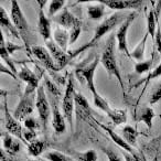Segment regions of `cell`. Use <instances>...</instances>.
<instances>
[{
	"label": "cell",
	"mask_w": 161,
	"mask_h": 161,
	"mask_svg": "<svg viewBox=\"0 0 161 161\" xmlns=\"http://www.w3.org/2000/svg\"><path fill=\"white\" fill-rule=\"evenodd\" d=\"M128 16H129V14L118 11V12H115V14H112L110 17H108L107 19H105L101 25H98L96 27V29H95V31H94V36H93V38L91 39L86 44L82 45V47H78L77 50H75L74 52L69 53L71 60L75 58L76 56L80 55V54L85 51V50H88V49H91V47H95V45L102 40L103 36H105L106 34L109 33L112 30H114L115 27H117L118 25H121V23L128 18Z\"/></svg>",
	"instance_id": "1"
},
{
	"label": "cell",
	"mask_w": 161,
	"mask_h": 161,
	"mask_svg": "<svg viewBox=\"0 0 161 161\" xmlns=\"http://www.w3.org/2000/svg\"><path fill=\"white\" fill-rule=\"evenodd\" d=\"M116 36H110L108 39L107 43L105 45V49L103 51V54L101 56V62L104 65L105 69L107 71L109 76H115L118 80L120 88L123 91V95L126 98V91H125V85H124L123 77H121L120 71H119L118 64H117L116 55H115V45H116V41H115Z\"/></svg>",
	"instance_id": "2"
},
{
	"label": "cell",
	"mask_w": 161,
	"mask_h": 161,
	"mask_svg": "<svg viewBox=\"0 0 161 161\" xmlns=\"http://www.w3.org/2000/svg\"><path fill=\"white\" fill-rule=\"evenodd\" d=\"M10 18H11L12 22H14V27L17 28L19 34L21 36V40L23 41L25 47L28 51L31 52V45H30V39H31V30H30V25L28 23L27 19H25V14H23L22 10H21L19 3L17 0H12L11 1V11H10Z\"/></svg>",
	"instance_id": "3"
},
{
	"label": "cell",
	"mask_w": 161,
	"mask_h": 161,
	"mask_svg": "<svg viewBox=\"0 0 161 161\" xmlns=\"http://www.w3.org/2000/svg\"><path fill=\"white\" fill-rule=\"evenodd\" d=\"M1 96H3V125L5 129L10 135L14 136L16 138L20 139L23 141V143L27 145L25 138H23V127L21 126L20 121L17 120L14 117V115L10 114L9 107H8V99H7V93L1 91Z\"/></svg>",
	"instance_id": "4"
},
{
	"label": "cell",
	"mask_w": 161,
	"mask_h": 161,
	"mask_svg": "<svg viewBox=\"0 0 161 161\" xmlns=\"http://www.w3.org/2000/svg\"><path fill=\"white\" fill-rule=\"evenodd\" d=\"M75 88H74V80L73 76L69 75L67 77L66 90L63 95L62 103H61V110H62L64 118L67 120L69 128L73 129V112L75 108Z\"/></svg>",
	"instance_id": "5"
},
{
	"label": "cell",
	"mask_w": 161,
	"mask_h": 161,
	"mask_svg": "<svg viewBox=\"0 0 161 161\" xmlns=\"http://www.w3.org/2000/svg\"><path fill=\"white\" fill-rule=\"evenodd\" d=\"M101 62L99 56H95V58L90 63L84 66H80L75 69V76L80 83L85 84L87 88L91 91L92 94L97 92L96 86H95V72Z\"/></svg>",
	"instance_id": "6"
},
{
	"label": "cell",
	"mask_w": 161,
	"mask_h": 161,
	"mask_svg": "<svg viewBox=\"0 0 161 161\" xmlns=\"http://www.w3.org/2000/svg\"><path fill=\"white\" fill-rule=\"evenodd\" d=\"M93 99H94V105L101 110H103L112 119L113 123L116 126L127 123V110L126 109H115V108H112L109 106V104L107 103V101L98 92L93 94Z\"/></svg>",
	"instance_id": "7"
},
{
	"label": "cell",
	"mask_w": 161,
	"mask_h": 161,
	"mask_svg": "<svg viewBox=\"0 0 161 161\" xmlns=\"http://www.w3.org/2000/svg\"><path fill=\"white\" fill-rule=\"evenodd\" d=\"M36 108L38 110L39 118H40L41 128L44 132H47V124H49L50 112L51 110V104L49 103V99L47 96L44 85H40L36 90Z\"/></svg>",
	"instance_id": "8"
},
{
	"label": "cell",
	"mask_w": 161,
	"mask_h": 161,
	"mask_svg": "<svg viewBox=\"0 0 161 161\" xmlns=\"http://www.w3.org/2000/svg\"><path fill=\"white\" fill-rule=\"evenodd\" d=\"M36 93L28 94L23 92V95L20 97L18 106L14 110V117L19 121H25V118L31 116L33 113L34 107H36Z\"/></svg>",
	"instance_id": "9"
},
{
	"label": "cell",
	"mask_w": 161,
	"mask_h": 161,
	"mask_svg": "<svg viewBox=\"0 0 161 161\" xmlns=\"http://www.w3.org/2000/svg\"><path fill=\"white\" fill-rule=\"evenodd\" d=\"M91 120H92L93 123L95 124V125L98 126L99 128H102L103 130H105V131L108 134V136H109V138L112 139V140L115 142V145H117L118 147L123 148V149L125 150V151H127L128 153H130L132 157H135V158L139 159V160H142L140 152H138L136 149H135L134 147H131V146H130L129 143H128L127 141H126L125 139L123 138V137H120L118 134H116V132H115L114 130L112 129V128H109L108 126L104 125V124L99 123V121L97 120V119H95V118H94V116H93L92 118H91Z\"/></svg>",
	"instance_id": "10"
},
{
	"label": "cell",
	"mask_w": 161,
	"mask_h": 161,
	"mask_svg": "<svg viewBox=\"0 0 161 161\" xmlns=\"http://www.w3.org/2000/svg\"><path fill=\"white\" fill-rule=\"evenodd\" d=\"M137 16H138V14H137L136 11L130 12L128 18L119 25L118 30H117L116 34H115L116 41H117V43H118V50L120 52L126 53L127 56H129V58H130V52H129V50H128L127 33H128V31H129V28H130V25H131V23L134 22L135 19L137 18Z\"/></svg>",
	"instance_id": "11"
},
{
	"label": "cell",
	"mask_w": 161,
	"mask_h": 161,
	"mask_svg": "<svg viewBox=\"0 0 161 161\" xmlns=\"http://www.w3.org/2000/svg\"><path fill=\"white\" fill-rule=\"evenodd\" d=\"M50 104H51L52 110V126L56 135H61L66 129V124H65V118L62 110L58 108V99L56 97L49 96Z\"/></svg>",
	"instance_id": "12"
},
{
	"label": "cell",
	"mask_w": 161,
	"mask_h": 161,
	"mask_svg": "<svg viewBox=\"0 0 161 161\" xmlns=\"http://www.w3.org/2000/svg\"><path fill=\"white\" fill-rule=\"evenodd\" d=\"M31 53L42 63V65L47 69L49 72H55L60 71L56 65L54 58H52L51 53L49 52V50L44 47H41V45H32L31 47Z\"/></svg>",
	"instance_id": "13"
},
{
	"label": "cell",
	"mask_w": 161,
	"mask_h": 161,
	"mask_svg": "<svg viewBox=\"0 0 161 161\" xmlns=\"http://www.w3.org/2000/svg\"><path fill=\"white\" fill-rule=\"evenodd\" d=\"M75 114L78 120H84L90 123L91 118L93 117V112L88 104L87 99L80 93L75 94Z\"/></svg>",
	"instance_id": "14"
},
{
	"label": "cell",
	"mask_w": 161,
	"mask_h": 161,
	"mask_svg": "<svg viewBox=\"0 0 161 161\" xmlns=\"http://www.w3.org/2000/svg\"><path fill=\"white\" fill-rule=\"evenodd\" d=\"M45 45H47V49L49 50V52L51 53L52 58H54L56 65H58V69H64L67 65V63L71 61V56H69V53L63 51L58 44H56L54 41L50 40L47 42H45Z\"/></svg>",
	"instance_id": "15"
},
{
	"label": "cell",
	"mask_w": 161,
	"mask_h": 161,
	"mask_svg": "<svg viewBox=\"0 0 161 161\" xmlns=\"http://www.w3.org/2000/svg\"><path fill=\"white\" fill-rule=\"evenodd\" d=\"M18 77L21 80L27 83V87L25 90V93L28 94H32L34 93L40 86V77L36 76V74L34 72H32L27 65H23V67L21 69V71L19 72Z\"/></svg>",
	"instance_id": "16"
},
{
	"label": "cell",
	"mask_w": 161,
	"mask_h": 161,
	"mask_svg": "<svg viewBox=\"0 0 161 161\" xmlns=\"http://www.w3.org/2000/svg\"><path fill=\"white\" fill-rule=\"evenodd\" d=\"M99 3L104 6L114 10H125V9H139L142 6V0H101Z\"/></svg>",
	"instance_id": "17"
},
{
	"label": "cell",
	"mask_w": 161,
	"mask_h": 161,
	"mask_svg": "<svg viewBox=\"0 0 161 161\" xmlns=\"http://www.w3.org/2000/svg\"><path fill=\"white\" fill-rule=\"evenodd\" d=\"M1 139H3V149L10 156L16 157L22 149V143L21 140L18 138H14V136L10 135L9 132H3L1 134Z\"/></svg>",
	"instance_id": "18"
},
{
	"label": "cell",
	"mask_w": 161,
	"mask_h": 161,
	"mask_svg": "<svg viewBox=\"0 0 161 161\" xmlns=\"http://www.w3.org/2000/svg\"><path fill=\"white\" fill-rule=\"evenodd\" d=\"M0 25H1V28L5 30L6 33L9 36L16 39L18 41H22L18 30H17V28L14 27V22H12L11 18L7 14V12H6L3 7L0 8Z\"/></svg>",
	"instance_id": "19"
},
{
	"label": "cell",
	"mask_w": 161,
	"mask_h": 161,
	"mask_svg": "<svg viewBox=\"0 0 161 161\" xmlns=\"http://www.w3.org/2000/svg\"><path fill=\"white\" fill-rule=\"evenodd\" d=\"M38 29L40 36L43 38L45 42L51 40L52 32H51V20L44 14L43 9H40L39 11V19H38Z\"/></svg>",
	"instance_id": "20"
},
{
	"label": "cell",
	"mask_w": 161,
	"mask_h": 161,
	"mask_svg": "<svg viewBox=\"0 0 161 161\" xmlns=\"http://www.w3.org/2000/svg\"><path fill=\"white\" fill-rule=\"evenodd\" d=\"M53 20L55 21L58 25H61L63 29H66V30L67 29L69 30L71 28H73L76 23L80 22V20H78L73 14H71L67 9H64L61 14H58L56 17H54Z\"/></svg>",
	"instance_id": "21"
},
{
	"label": "cell",
	"mask_w": 161,
	"mask_h": 161,
	"mask_svg": "<svg viewBox=\"0 0 161 161\" xmlns=\"http://www.w3.org/2000/svg\"><path fill=\"white\" fill-rule=\"evenodd\" d=\"M154 112L152 108L147 107V106H143L140 107L136 112V120L138 121H143L146 124V126L148 127V129H151L152 128V119L154 118Z\"/></svg>",
	"instance_id": "22"
},
{
	"label": "cell",
	"mask_w": 161,
	"mask_h": 161,
	"mask_svg": "<svg viewBox=\"0 0 161 161\" xmlns=\"http://www.w3.org/2000/svg\"><path fill=\"white\" fill-rule=\"evenodd\" d=\"M53 39L54 42L63 50L67 52V47L69 44V33L67 32L66 29L63 28H56L53 32Z\"/></svg>",
	"instance_id": "23"
},
{
	"label": "cell",
	"mask_w": 161,
	"mask_h": 161,
	"mask_svg": "<svg viewBox=\"0 0 161 161\" xmlns=\"http://www.w3.org/2000/svg\"><path fill=\"white\" fill-rule=\"evenodd\" d=\"M154 14H156L157 21V31H156V39L153 42V47L161 54V27H160V12H161V0L157 1L154 6Z\"/></svg>",
	"instance_id": "24"
},
{
	"label": "cell",
	"mask_w": 161,
	"mask_h": 161,
	"mask_svg": "<svg viewBox=\"0 0 161 161\" xmlns=\"http://www.w3.org/2000/svg\"><path fill=\"white\" fill-rule=\"evenodd\" d=\"M149 33L146 31L143 38L141 39L140 42L137 44V47L130 52V58H132L134 60L138 61V62H142L143 58H145V52H146V44H147V40Z\"/></svg>",
	"instance_id": "25"
},
{
	"label": "cell",
	"mask_w": 161,
	"mask_h": 161,
	"mask_svg": "<svg viewBox=\"0 0 161 161\" xmlns=\"http://www.w3.org/2000/svg\"><path fill=\"white\" fill-rule=\"evenodd\" d=\"M0 56L3 58V61H5L6 64L8 65L11 72L16 75H18V71H17V67L14 63V60L10 58V54L8 53L7 47H6V42H5V38H3V34H1V41H0Z\"/></svg>",
	"instance_id": "26"
},
{
	"label": "cell",
	"mask_w": 161,
	"mask_h": 161,
	"mask_svg": "<svg viewBox=\"0 0 161 161\" xmlns=\"http://www.w3.org/2000/svg\"><path fill=\"white\" fill-rule=\"evenodd\" d=\"M146 19H147V32L149 36H151V40L154 42L156 39V31H157V21L156 14H154V8H150L149 10H146Z\"/></svg>",
	"instance_id": "27"
},
{
	"label": "cell",
	"mask_w": 161,
	"mask_h": 161,
	"mask_svg": "<svg viewBox=\"0 0 161 161\" xmlns=\"http://www.w3.org/2000/svg\"><path fill=\"white\" fill-rule=\"evenodd\" d=\"M121 135L123 138L129 143L131 147H135L137 145V138H138V131L136 128H134L132 126L126 125L125 127L121 129Z\"/></svg>",
	"instance_id": "28"
},
{
	"label": "cell",
	"mask_w": 161,
	"mask_h": 161,
	"mask_svg": "<svg viewBox=\"0 0 161 161\" xmlns=\"http://www.w3.org/2000/svg\"><path fill=\"white\" fill-rule=\"evenodd\" d=\"M87 14L92 20H99L103 18L105 14V6L102 5L101 3L98 5H90L86 8Z\"/></svg>",
	"instance_id": "29"
},
{
	"label": "cell",
	"mask_w": 161,
	"mask_h": 161,
	"mask_svg": "<svg viewBox=\"0 0 161 161\" xmlns=\"http://www.w3.org/2000/svg\"><path fill=\"white\" fill-rule=\"evenodd\" d=\"M43 158L49 161H75L72 157L66 156L65 153L58 150H50L43 153Z\"/></svg>",
	"instance_id": "30"
},
{
	"label": "cell",
	"mask_w": 161,
	"mask_h": 161,
	"mask_svg": "<svg viewBox=\"0 0 161 161\" xmlns=\"http://www.w3.org/2000/svg\"><path fill=\"white\" fill-rule=\"evenodd\" d=\"M72 156H73V159L75 161H97V153L93 149L84 152L73 151Z\"/></svg>",
	"instance_id": "31"
},
{
	"label": "cell",
	"mask_w": 161,
	"mask_h": 161,
	"mask_svg": "<svg viewBox=\"0 0 161 161\" xmlns=\"http://www.w3.org/2000/svg\"><path fill=\"white\" fill-rule=\"evenodd\" d=\"M44 149H45V142L43 140H36L32 141L28 145V151L31 156L33 157H39L44 152Z\"/></svg>",
	"instance_id": "32"
},
{
	"label": "cell",
	"mask_w": 161,
	"mask_h": 161,
	"mask_svg": "<svg viewBox=\"0 0 161 161\" xmlns=\"http://www.w3.org/2000/svg\"><path fill=\"white\" fill-rule=\"evenodd\" d=\"M154 51H156V49L153 50L151 58H150L149 60L139 62L135 65V72H136L137 74H143V73H147V72L150 71V69L152 67V64H153V61H154Z\"/></svg>",
	"instance_id": "33"
},
{
	"label": "cell",
	"mask_w": 161,
	"mask_h": 161,
	"mask_svg": "<svg viewBox=\"0 0 161 161\" xmlns=\"http://www.w3.org/2000/svg\"><path fill=\"white\" fill-rule=\"evenodd\" d=\"M44 88L47 94H49V96H53L56 97V98L61 97V91L58 90V85L55 83H53L47 76L44 77Z\"/></svg>",
	"instance_id": "34"
},
{
	"label": "cell",
	"mask_w": 161,
	"mask_h": 161,
	"mask_svg": "<svg viewBox=\"0 0 161 161\" xmlns=\"http://www.w3.org/2000/svg\"><path fill=\"white\" fill-rule=\"evenodd\" d=\"M80 32H82V22H78L74 25L73 28L69 30V45L74 44V43L77 41V39L80 38Z\"/></svg>",
	"instance_id": "35"
},
{
	"label": "cell",
	"mask_w": 161,
	"mask_h": 161,
	"mask_svg": "<svg viewBox=\"0 0 161 161\" xmlns=\"http://www.w3.org/2000/svg\"><path fill=\"white\" fill-rule=\"evenodd\" d=\"M65 5L64 0H52L50 1V6H49V16L50 17H54L55 14L61 10Z\"/></svg>",
	"instance_id": "36"
},
{
	"label": "cell",
	"mask_w": 161,
	"mask_h": 161,
	"mask_svg": "<svg viewBox=\"0 0 161 161\" xmlns=\"http://www.w3.org/2000/svg\"><path fill=\"white\" fill-rule=\"evenodd\" d=\"M40 127H41L40 120H36V119L32 116H29L28 118L25 119V121H23V128H27V129L36 130Z\"/></svg>",
	"instance_id": "37"
},
{
	"label": "cell",
	"mask_w": 161,
	"mask_h": 161,
	"mask_svg": "<svg viewBox=\"0 0 161 161\" xmlns=\"http://www.w3.org/2000/svg\"><path fill=\"white\" fill-rule=\"evenodd\" d=\"M102 150H103L104 153L108 158V161H126L116 151H114L112 148H102Z\"/></svg>",
	"instance_id": "38"
},
{
	"label": "cell",
	"mask_w": 161,
	"mask_h": 161,
	"mask_svg": "<svg viewBox=\"0 0 161 161\" xmlns=\"http://www.w3.org/2000/svg\"><path fill=\"white\" fill-rule=\"evenodd\" d=\"M150 104H157L159 102H161V82L158 84L157 87H154V90L152 91L151 95H150L149 99Z\"/></svg>",
	"instance_id": "39"
},
{
	"label": "cell",
	"mask_w": 161,
	"mask_h": 161,
	"mask_svg": "<svg viewBox=\"0 0 161 161\" xmlns=\"http://www.w3.org/2000/svg\"><path fill=\"white\" fill-rule=\"evenodd\" d=\"M36 130H31V129H27V128H23V138H25L27 145H29L30 142L36 140Z\"/></svg>",
	"instance_id": "40"
},
{
	"label": "cell",
	"mask_w": 161,
	"mask_h": 161,
	"mask_svg": "<svg viewBox=\"0 0 161 161\" xmlns=\"http://www.w3.org/2000/svg\"><path fill=\"white\" fill-rule=\"evenodd\" d=\"M159 76H161V63L158 65V66L156 67V69H153L152 72H150L149 75L147 76V77L143 80V83H145V85H147L148 83H149L150 80H154V78L159 77Z\"/></svg>",
	"instance_id": "41"
},
{
	"label": "cell",
	"mask_w": 161,
	"mask_h": 161,
	"mask_svg": "<svg viewBox=\"0 0 161 161\" xmlns=\"http://www.w3.org/2000/svg\"><path fill=\"white\" fill-rule=\"evenodd\" d=\"M6 47H7L8 53H9L10 55L14 54L16 51H18V50H22L23 47H25L23 45H18V44H16V43L11 42V41H9V42L6 43Z\"/></svg>",
	"instance_id": "42"
},
{
	"label": "cell",
	"mask_w": 161,
	"mask_h": 161,
	"mask_svg": "<svg viewBox=\"0 0 161 161\" xmlns=\"http://www.w3.org/2000/svg\"><path fill=\"white\" fill-rule=\"evenodd\" d=\"M1 161H19V160H17L16 157L8 154L7 152L5 153V150L1 149Z\"/></svg>",
	"instance_id": "43"
},
{
	"label": "cell",
	"mask_w": 161,
	"mask_h": 161,
	"mask_svg": "<svg viewBox=\"0 0 161 161\" xmlns=\"http://www.w3.org/2000/svg\"><path fill=\"white\" fill-rule=\"evenodd\" d=\"M125 160L126 161H143V160H139V159L135 158V157H132L130 153H128V152H126L125 153Z\"/></svg>",
	"instance_id": "44"
},
{
	"label": "cell",
	"mask_w": 161,
	"mask_h": 161,
	"mask_svg": "<svg viewBox=\"0 0 161 161\" xmlns=\"http://www.w3.org/2000/svg\"><path fill=\"white\" fill-rule=\"evenodd\" d=\"M36 3H38V5H39V7H40V9H43V8H44V5H45V3H49V1H47V0H42V1H41V0H38Z\"/></svg>",
	"instance_id": "45"
},
{
	"label": "cell",
	"mask_w": 161,
	"mask_h": 161,
	"mask_svg": "<svg viewBox=\"0 0 161 161\" xmlns=\"http://www.w3.org/2000/svg\"><path fill=\"white\" fill-rule=\"evenodd\" d=\"M28 161H39V160H28Z\"/></svg>",
	"instance_id": "46"
}]
</instances>
